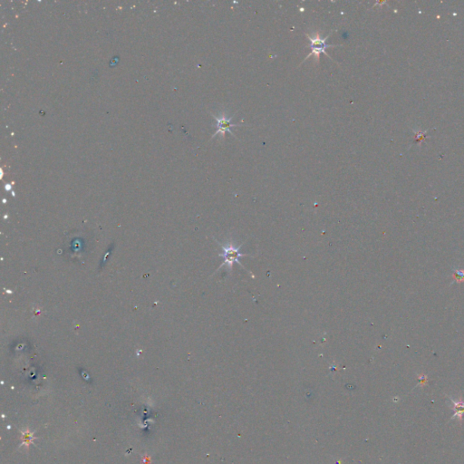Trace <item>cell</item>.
Segmentation results:
<instances>
[{
    "label": "cell",
    "instance_id": "1",
    "mask_svg": "<svg viewBox=\"0 0 464 464\" xmlns=\"http://www.w3.org/2000/svg\"><path fill=\"white\" fill-rule=\"evenodd\" d=\"M330 35L331 33H329L328 35L325 36V38H323L319 33H314L313 35H307V38L310 41L309 47L310 49H311V52H310L309 55L304 59L302 63H304L306 60H308L309 57H312V56H315L316 59H317V63H318L321 54H325L326 57H329L332 61H334L333 58H331L330 56L326 53L325 50L327 49V48H330V47L340 46L341 45H336V46H334V45H328V44L326 43V40L328 39V37L330 36Z\"/></svg>",
    "mask_w": 464,
    "mask_h": 464
},
{
    "label": "cell",
    "instance_id": "2",
    "mask_svg": "<svg viewBox=\"0 0 464 464\" xmlns=\"http://www.w3.org/2000/svg\"><path fill=\"white\" fill-rule=\"evenodd\" d=\"M242 245H240L239 247H236L233 243L232 242H228L227 245H221V247L223 249V253L219 254V256L223 257L224 258V262L222 263V265L220 266L221 267H227L228 269L232 270V267H233V264L236 262L239 264L241 267H243L239 261V259L241 257H244L246 256V254L240 253L239 251V248L241 247Z\"/></svg>",
    "mask_w": 464,
    "mask_h": 464
},
{
    "label": "cell",
    "instance_id": "3",
    "mask_svg": "<svg viewBox=\"0 0 464 464\" xmlns=\"http://www.w3.org/2000/svg\"><path fill=\"white\" fill-rule=\"evenodd\" d=\"M213 118L217 122V131L214 133L212 137H215L217 134H221L222 138L224 139L226 133H230L233 136H235V134L232 133V127L242 126V124H233L232 122L233 116L229 117L228 115H226L225 113H221L218 117L213 115Z\"/></svg>",
    "mask_w": 464,
    "mask_h": 464
},
{
    "label": "cell",
    "instance_id": "4",
    "mask_svg": "<svg viewBox=\"0 0 464 464\" xmlns=\"http://www.w3.org/2000/svg\"><path fill=\"white\" fill-rule=\"evenodd\" d=\"M450 400L453 403V410H454V415L451 417V420L454 418H458L460 422H462L464 415V402L461 399L459 401H455L451 397H450Z\"/></svg>",
    "mask_w": 464,
    "mask_h": 464
}]
</instances>
